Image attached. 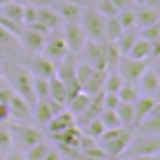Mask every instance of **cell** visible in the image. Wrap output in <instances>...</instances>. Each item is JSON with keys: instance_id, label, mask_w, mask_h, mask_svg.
<instances>
[{"instance_id": "6da1fadb", "label": "cell", "mask_w": 160, "mask_h": 160, "mask_svg": "<svg viewBox=\"0 0 160 160\" xmlns=\"http://www.w3.org/2000/svg\"><path fill=\"white\" fill-rule=\"evenodd\" d=\"M132 135H135V128H125V125H118V128H104V132L98 137V144L107 151L109 158H116V156H121V153H125Z\"/></svg>"}, {"instance_id": "7a4b0ae2", "label": "cell", "mask_w": 160, "mask_h": 160, "mask_svg": "<svg viewBox=\"0 0 160 160\" xmlns=\"http://www.w3.org/2000/svg\"><path fill=\"white\" fill-rule=\"evenodd\" d=\"M79 26L86 32V40H104V16L98 12L93 5L81 7V16H79Z\"/></svg>"}, {"instance_id": "3957f363", "label": "cell", "mask_w": 160, "mask_h": 160, "mask_svg": "<svg viewBox=\"0 0 160 160\" xmlns=\"http://www.w3.org/2000/svg\"><path fill=\"white\" fill-rule=\"evenodd\" d=\"M128 156H156L160 153V135H132L130 144H128Z\"/></svg>"}, {"instance_id": "277c9868", "label": "cell", "mask_w": 160, "mask_h": 160, "mask_svg": "<svg viewBox=\"0 0 160 160\" xmlns=\"http://www.w3.org/2000/svg\"><path fill=\"white\" fill-rule=\"evenodd\" d=\"M9 132H12V144H16L19 151H26L28 146H32L40 139H44L42 132L37 128H30V125H14V123H9Z\"/></svg>"}, {"instance_id": "5b68a950", "label": "cell", "mask_w": 160, "mask_h": 160, "mask_svg": "<svg viewBox=\"0 0 160 160\" xmlns=\"http://www.w3.org/2000/svg\"><path fill=\"white\" fill-rule=\"evenodd\" d=\"M9 86H12V91L16 93V95H21L30 104L35 102V91H32V74H30V70L16 68L14 74H12V84H9Z\"/></svg>"}, {"instance_id": "8992f818", "label": "cell", "mask_w": 160, "mask_h": 160, "mask_svg": "<svg viewBox=\"0 0 160 160\" xmlns=\"http://www.w3.org/2000/svg\"><path fill=\"white\" fill-rule=\"evenodd\" d=\"M42 53H44L47 58H51L53 63H58V60H63V58L70 53V49H68V44H65L63 35H58L56 30H51V32L47 35V40H44Z\"/></svg>"}, {"instance_id": "52a82bcc", "label": "cell", "mask_w": 160, "mask_h": 160, "mask_svg": "<svg viewBox=\"0 0 160 160\" xmlns=\"http://www.w3.org/2000/svg\"><path fill=\"white\" fill-rule=\"evenodd\" d=\"M63 40H65V44H68L70 53L81 51V47H84V42H86V32L79 26V21H65V26H63Z\"/></svg>"}, {"instance_id": "ba28073f", "label": "cell", "mask_w": 160, "mask_h": 160, "mask_svg": "<svg viewBox=\"0 0 160 160\" xmlns=\"http://www.w3.org/2000/svg\"><path fill=\"white\" fill-rule=\"evenodd\" d=\"M146 68H148V60H137V58L121 56L118 65H116V72H118L121 77H123L125 81H137Z\"/></svg>"}, {"instance_id": "9c48e42d", "label": "cell", "mask_w": 160, "mask_h": 160, "mask_svg": "<svg viewBox=\"0 0 160 160\" xmlns=\"http://www.w3.org/2000/svg\"><path fill=\"white\" fill-rule=\"evenodd\" d=\"M81 51L86 53V63L93 65V70H104L107 72V60H104V40H86Z\"/></svg>"}, {"instance_id": "30bf717a", "label": "cell", "mask_w": 160, "mask_h": 160, "mask_svg": "<svg viewBox=\"0 0 160 160\" xmlns=\"http://www.w3.org/2000/svg\"><path fill=\"white\" fill-rule=\"evenodd\" d=\"M44 40H47V35L40 32V30H35V28H30V26H23V30H21V35H19V42L23 44L30 53H40L42 47H44Z\"/></svg>"}, {"instance_id": "8fae6325", "label": "cell", "mask_w": 160, "mask_h": 160, "mask_svg": "<svg viewBox=\"0 0 160 160\" xmlns=\"http://www.w3.org/2000/svg\"><path fill=\"white\" fill-rule=\"evenodd\" d=\"M30 74L32 77H42V79H51L53 74H56V63H53L51 58H47L42 53H35L30 60Z\"/></svg>"}, {"instance_id": "7c38bea8", "label": "cell", "mask_w": 160, "mask_h": 160, "mask_svg": "<svg viewBox=\"0 0 160 160\" xmlns=\"http://www.w3.org/2000/svg\"><path fill=\"white\" fill-rule=\"evenodd\" d=\"M63 107H58L56 102H51L49 98H42V100H35V121L40 125H47L49 121L53 118V114H58Z\"/></svg>"}, {"instance_id": "4fadbf2b", "label": "cell", "mask_w": 160, "mask_h": 160, "mask_svg": "<svg viewBox=\"0 0 160 160\" xmlns=\"http://www.w3.org/2000/svg\"><path fill=\"white\" fill-rule=\"evenodd\" d=\"M160 19V9H153L148 5H135V28H146Z\"/></svg>"}, {"instance_id": "5bb4252c", "label": "cell", "mask_w": 160, "mask_h": 160, "mask_svg": "<svg viewBox=\"0 0 160 160\" xmlns=\"http://www.w3.org/2000/svg\"><path fill=\"white\" fill-rule=\"evenodd\" d=\"M153 107H156V98L153 95H139L137 98V100L132 102V109H135V125H132V128H137V125L151 114Z\"/></svg>"}, {"instance_id": "9a60e30c", "label": "cell", "mask_w": 160, "mask_h": 160, "mask_svg": "<svg viewBox=\"0 0 160 160\" xmlns=\"http://www.w3.org/2000/svg\"><path fill=\"white\" fill-rule=\"evenodd\" d=\"M7 112H9V116H14V118H30V116H32L30 102L23 100L21 95H16V93H12V98H9Z\"/></svg>"}, {"instance_id": "2e32d148", "label": "cell", "mask_w": 160, "mask_h": 160, "mask_svg": "<svg viewBox=\"0 0 160 160\" xmlns=\"http://www.w3.org/2000/svg\"><path fill=\"white\" fill-rule=\"evenodd\" d=\"M37 23H42L44 28L49 32L60 28V23H63V19L58 16V12L51 7V5H47V7H37Z\"/></svg>"}, {"instance_id": "e0dca14e", "label": "cell", "mask_w": 160, "mask_h": 160, "mask_svg": "<svg viewBox=\"0 0 160 160\" xmlns=\"http://www.w3.org/2000/svg\"><path fill=\"white\" fill-rule=\"evenodd\" d=\"M70 125H77L74 123V114L68 112V109H60V112L53 114V118L47 123V130L51 132V135H56V132H63L65 128H70Z\"/></svg>"}, {"instance_id": "ac0fdd59", "label": "cell", "mask_w": 160, "mask_h": 160, "mask_svg": "<svg viewBox=\"0 0 160 160\" xmlns=\"http://www.w3.org/2000/svg\"><path fill=\"white\" fill-rule=\"evenodd\" d=\"M137 130L144 135H160V102H156V107L151 109V114L137 125Z\"/></svg>"}, {"instance_id": "d6986e66", "label": "cell", "mask_w": 160, "mask_h": 160, "mask_svg": "<svg viewBox=\"0 0 160 160\" xmlns=\"http://www.w3.org/2000/svg\"><path fill=\"white\" fill-rule=\"evenodd\" d=\"M23 7H26V5L21 2V0H7V2L0 5V16L12 19V21H16V23L23 26Z\"/></svg>"}, {"instance_id": "ffe728a7", "label": "cell", "mask_w": 160, "mask_h": 160, "mask_svg": "<svg viewBox=\"0 0 160 160\" xmlns=\"http://www.w3.org/2000/svg\"><path fill=\"white\" fill-rule=\"evenodd\" d=\"M51 7L58 12V16L63 21H79V16H81V7H79V5L65 2V0H53Z\"/></svg>"}, {"instance_id": "44dd1931", "label": "cell", "mask_w": 160, "mask_h": 160, "mask_svg": "<svg viewBox=\"0 0 160 160\" xmlns=\"http://www.w3.org/2000/svg\"><path fill=\"white\" fill-rule=\"evenodd\" d=\"M125 56H128V58H137V60H148V58H151V40L137 35V40L132 42L130 51L125 53Z\"/></svg>"}, {"instance_id": "7402d4cb", "label": "cell", "mask_w": 160, "mask_h": 160, "mask_svg": "<svg viewBox=\"0 0 160 160\" xmlns=\"http://www.w3.org/2000/svg\"><path fill=\"white\" fill-rule=\"evenodd\" d=\"M49 100L56 102L58 107H65V104H68V93H65V84L58 79L56 74L49 79Z\"/></svg>"}, {"instance_id": "603a6c76", "label": "cell", "mask_w": 160, "mask_h": 160, "mask_svg": "<svg viewBox=\"0 0 160 160\" xmlns=\"http://www.w3.org/2000/svg\"><path fill=\"white\" fill-rule=\"evenodd\" d=\"M137 81H139V91L144 93V95H153L156 86L160 84V79H158V74H156V70H153V68H146Z\"/></svg>"}, {"instance_id": "cb8c5ba5", "label": "cell", "mask_w": 160, "mask_h": 160, "mask_svg": "<svg viewBox=\"0 0 160 160\" xmlns=\"http://www.w3.org/2000/svg\"><path fill=\"white\" fill-rule=\"evenodd\" d=\"M19 47H21L19 37L12 35L9 30H5L2 26H0V51H5V53H16V51H19Z\"/></svg>"}, {"instance_id": "d4e9b609", "label": "cell", "mask_w": 160, "mask_h": 160, "mask_svg": "<svg viewBox=\"0 0 160 160\" xmlns=\"http://www.w3.org/2000/svg\"><path fill=\"white\" fill-rule=\"evenodd\" d=\"M135 40H137V30L135 28H125L116 40H114V44H116V49H118L121 56H125V53L130 51V47H132V42H135Z\"/></svg>"}, {"instance_id": "484cf974", "label": "cell", "mask_w": 160, "mask_h": 160, "mask_svg": "<svg viewBox=\"0 0 160 160\" xmlns=\"http://www.w3.org/2000/svg\"><path fill=\"white\" fill-rule=\"evenodd\" d=\"M104 70H93V74L88 77V81L84 86H81V91L88 93V95H93V93H98V91H102V84H104Z\"/></svg>"}, {"instance_id": "4316f807", "label": "cell", "mask_w": 160, "mask_h": 160, "mask_svg": "<svg viewBox=\"0 0 160 160\" xmlns=\"http://www.w3.org/2000/svg\"><path fill=\"white\" fill-rule=\"evenodd\" d=\"M121 32H123V26H121L118 16H107L104 19V42H114Z\"/></svg>"}, {"instance_id": "83f0119b", "label": "cell", "mask_w": 160, "mask_h": 160, "mask_svg": "<svg viewBox=\"0 0 160 160\" xmlns=\"http://www.w3.org/2000/svg\"><path fill=\"white\" fill-rule=\"evenodd\" d=\"M116 116H118V121H121V125L132 128V125H135V109H132V102H118Z\"/></svg>"}, {"instance_id": "f1b7e54d", "label": "cell", "mask_w": 160, "mask_h": 160, "mask_svg": "<svg viewBox=\"0 0 160 160\" xmlns=\"http://www.w3.org/2000/svg\"><path fill=\"white\" fill-rule=\"evenodd\" d=\"M88 100H91V95H88V93H84V91H79L74 98H70V100H68V104H65V107H68V112H72L74 116H77V114H81V112L86 109Z\"/></svg>"}, {"instance_id": "f546056e", "label": "cell", "mask_w": 160, "mask_h": 160, "mask_svg": "<svg viewBox=\"0 0 160 160\" xmlns=\"http://www.w3.org/2000/svg\"><path fill=\"white\" fill-rule=\"evenodd\" d=\"M123 77H121L116 70H109L107 74H104V84H102V91L104 93H118V88H121V84H123Z\"/></svg>"}, {"instance_id": "4dcf8cb0", "label": "cell", "mask_w": 160, "mask_h": 160, "mask_svg": "<svg viewBox=\"0 0 160 160\" xmlns=\"http://www.w3.org/2000/svg\"><path fill=\"white\" fill-rule=\"evenodd\" d=\"M116 95H118V100H121V102H135L137 98H139V88L132 84V81H123Z\"/></svg>"}, {"instance_id": "1f68e13d", "label": "cell", "mask_w": 160, "mask_h": 160, "mask_svg": "<svg viewBox=\"0 0 160 160\" xmlns=\"http://www.w3.org/2000/svg\"><path fill=\"white\" fill-rule=\"evenodd\" d=\"M104 60H107V72L109 70H116L118 60H121V53L116 49L114 42H104Z\"/></svg>"}, {"instance_id": "d6a6232c", "label": "cell", "mask_w": 160, "mask_h": 160, "mask_svg": "<svg viewBox=\"0 0 160 160\" xmlns=\"http://www.w3.org/2000/svg\"><path fill=\"white\" fill-rule=\"evenodd\" d=\"M47 151H49V144H47L44 139H40L37 144H32V146L26 148V151H23V156H26V160H42Z\"/></svg>"}, {"instance_id": "836d02e7", "label": "cell", "mask_w": 160, "mask_h": 160, "mask_svg": "<svg viewBox=\"0 0 160 160\" xmlns=\"http://www.w3.org/2000/svg\"><path fill=\"white\" fill-rule=\"evenodd\" d=\"M118 21H121V26H123V30L125 28H135V5H130V7H125V9H118Z\"/></svg>"}, {"instance_id": "e575fe53", "label": "cell", "mask_w": 160, "mask_h": 160, "mask_svg": "<svg viewBox=\"0 0 160 160\" xmlns=\"http://www.w3.org/2000/svg\"><path fill=\"white\" fill-rule=\"evenodd\" d=\"M32 91H35V100L49 98V79H42V77H32Z\"/></svg>"}, {"instance_id": "d590c367", "label": "cell", "mask_w": 160, "mask_h": 160, "mask_svg": "<svg viewBox=\"0 0 160 160\" xmlns=\"http://www.w3.org/2000/svg\"><path fill=\"white\" fill-rule=\"evenodd\" d=\"M98 118L102 121L104 128H118V125H121V121H118V116H116V109H102Z\"/></svg>"}, {"instance_id": "8d00e7d4", "label": "cell", "mask_w": 160, "mask_h": 160, "mask_svg": "<svg viewBox=\"0 0 160 160\" xmlns=\"http://www.w3.org/2000/svg\"><path fill=\"white\" fill-rule=\"evenodd\" d=\"M102 132H104V125H102V121L98 118V116L91 118V121L84 125V135H88V137H95V139H98Z\"/></svg>"}, {"instance_id": "74e56055", "label": "cell", "mask_w": 160, "mask_h": 160, "mask_svg": "<svg viewBox=\"0 0 160 160\" xmlns=\"http://www.w3.org/2000/svg\"><path fill=\"white\" fill-rule=\"evenodd\" d=\"M93 7H95L98 12L104 16V19H107V16H116V14H118V9L114 7L112 0H98V2H93Z\"/></svg>"}, {"instance_id": "f35d334b", "label": "cell", "mask_w": 160, "mask_h": 160, "mask_svg": "<svg viewBox=\"0 0 160 160\" xmlns=\"http://www.w3.org/2000/svg\"><path fill=\"white\" fill-rule=\"evenodd\" d=\"M14 144H12V132H9V125L7 123H0V153L2 151H9Z\"/></svg>"}, {"instance_id": "ab89813d", "label": "cell", "mask_w": 160, "mask_h": 160, "mask_svg": "<svg viewBox=\"0 0 160 160\" xmlns=\"http://www.w3.org/2000/svg\"><path fill=\"white\" fill-rule=\"evenodd\" d=\"M139 35H142V37H146V40H151V42L160 40V19L156 21V23L146 26V28H139Z\"/></svg>"}, {"instance_id": "60d3db41", "label": "cell", "mask_w": 160, "mask_h": 160, "mask_svg": "<svg viewBox=\"0 0 160 160\" xmlns=\"http://www.w3.org/2000/svg\"><path fill=\"white\" fill-rule=\"evenodd\" d=\"M0 26H2L5 30H9L12 35H16V37H19L21 30H23V26H21V23H16V21H12V19H5V16H0Z\"/></svg>"}, {"instance_id": "b9f144b4", "label": "cell", "mask_w": 160, "mask_h": 160, "mask_svg": "<svg viewBox=\"0 0 160 160\" xmlns=\"http://www.w3.org/2000/svg\"><path fill=\"white\" fill-rule=\"evenodd\" d=\"M118 95L116 93H104V98H102V104H104V109H116L118 107Z\"/></svg>"}, {"instance_id": "7bdbcfd3", "label": "cell", "mask_w": 160, "mask_h": 160, "mask_svg": "<svg viewBox=\"0 0 160 160\" xmlns=\"http://www.w3.org/2000/svg\"><path fill=\"white\" fill-rule=\"evenodd\" d=\"M2 160H26V156L19 151V148H9V151H5Z\"/></svg>"}, {"instance_id": "ee69618b", "label": "cell", "mask_w": 160, "mask_h": 160, "mask_svg": "<svg viewBox=\"0 0 160 160\" xmlns=\"http://www.w3.org/2000/svg\"><path fill=\"white\" fill-rule=\"evenodd\" d=\"M42 160H63V153H60L58 148H51V146H49V151L44 153Z\"/></svg>"}, {"instance_id": "f6af8a7d", "label": "cell", "mask_w": 160, "mask_h": 160, "mask_svg": "<svg viewBox=\"0 0 160 160\" xmlns=\"http://www.w3.org/2000/svg\"><path fill=\"white\" fill-rule=\"evenodd\" d=\"M23 5H32V7H47V5H53V0H21Z\"/></svg>"}, {"instance_id": "bcb514c9", "label": "cell", "mask_w": 160, "mask_h": 160, "mask_svg": "<svg viewBox=\"0 0 160 160\" xmlns=\"http://www.w3.org/2000/svg\"><path fill=\"white\" fill-rule=\"evenodd\" d=\"M112 2H114V7H116V9H125V7H130V5H132V0H112Z\"/></svg>"}, {"instance_id": "7dc6e473", "label": "cell", "mask_w": 160, "mask_h": 160, "mask_svg": "<svg viewBox=\"0 0 160 160\" xmlns=\"http://www.w3.org/2000/svg\"><path fill=\"white\" fill-rule=\"evenodd\" d=\"M9 118V112H7V104L0 102V121H7Z\"/></svg>"}, {"instance_id": "c3c4849f", "label": "cell", "mask_w": 160, "mask_h": 160, "mask_svg": "<svg viewBox=\"0 0 160 160\" xmlns=\"http://www.w3.org/2000/svg\"><path fill=\"white\" fill-rule=\"evenodd\" d=\"M128 160H158V156H130Z\"/></svg>"}, {"instance_id": "681fc988", "label": "cell", "mask_w": 160, "mask_h": 160, "mask_svg": "<svg viewBox=\"0 0 160 160\" xmlns=\"http://www.w3.org/2000/svg\"><path fill=\"white\" fill-rule=\"evenodd\" d=\"M144 5H148V7H153V9H160V0H146Z\"/></svg>"}, {"instance_id": "f907efd6", "label": "cell", "mask_w": 160, "mask_h": 160, "mask_svg": "<svg viewBox=\"0 0 160 160\" xmlns=\"http://www.w3.org/2000/svg\"><path fill=\"white\" fill-rule=\"evenodd\" d=\"M153 98H156V102H160V84L156 86V91H153Z\"/></svg>"}, {"instance_id": "816d5d0a", "label": "cell", "mask_w": 160, "mask_h": 160, "mask_svg": "<svg viewBox=\"0 0 160 160\" xmlns=\"http://www.w3.org/2000/svg\"><path fill=\"white\" fill-rule=\"evenodd\" d=\"M5 84H9V81H7V79H5V77H2V74H0V88H2Z\"/></svg>"}, {"instance_id": "f5cc1de1", "label": "cell", "mask_w": 160, "mask_h": 160, "mask_svg": "<svg viewBox=\"0 0 160 160\" xmlns=\"http://www.w3.org/2000/svg\"><path fill=\"white\" fill-rule=\"evenodd\" d=\"M153 70H156V74H158V79H160V63H158V65H156Z\"/></svg>"}, {"instance_id": "db71d44e", "label": "cell", "mask_w": 160, "mask_h": 160, "mask_svg": "<svg viewBox=\"0 0 160 160\" xmlns=\"http://www.w3.org/2000/svg\"><path fill=\"white\" fill-rule=\"evenodd\" d=\"M146 0H132V5H144Z\"/></svg>"}, {"instance_id": "11a10c76", "label": "cell", "mask_w": 160, "mask_h": 160, "mask_svg": "<svg viewBox=\"0 0 160 160\" xmlns=\"http://www.w3.org/2000/svg\"><path fill=\"white\" fill-rule=\"evenodd\" d=\"M102 160H114V158H102Z\"/></svg>"}, {"instance_id": "9f6ffc18", "label": "cell", "mask_w": 160, "mask_h": 160, "mask_svg": "<svg viewBox=\"0 0 160 160\" xmlns=\"http://www.w3.org/2000/svg\"><path fill=\"white\" fill-rule=\"evenodd\" d=\"M2 2H7V0H0V5H2Z\"/></svg>"}, {"instance_id": "6f0895ef", "label": "cell", "mask_w": 160, "mask_h": 160, "mask_svg": "<svg viewBox=\"0 0 160 160\" xmlns=\"http://www.w3.org/2000/svg\"><path fill=\"white\" fill-rule=\"evenodd\" d=\"M158 63H160V56H158Z\"/></svg>"}, {"instance_id": "680465c9", "label": "cell", "mask_w": 160, "mask_h": 160, "mask_svg": "<svg viewBox=\"0 0 160 160\" xmlns=\"http://www.w3.org/2000/svg\"><path fill=\"white\" fill-rule=\"evenodd\" d=\"M0 160H2V156H0Z\"/></svg>"}, {"instance_id": "91938a15", "label": "cell", "mask_w": 160, "mask_h": 160, "mask_svg": "<svg viewBox=\"0 0 160 160\" xmlns=\"http://www.w3.org/2000/svg\"><path fill=\"white\" fill-rule=\"evenodd\" d=\"M88 5H91V2H88Z\"/></svg>"}]
</instances>
